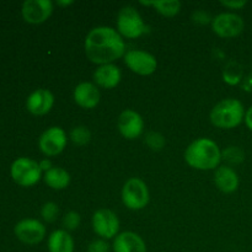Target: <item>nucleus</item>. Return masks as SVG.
I'll return each instance as SVG.
<instances>
[{
  "instance_id": "9b49d317",
  "label": "nucleus",
  "mask_w": 252,
  "mask_h": 252,
  "mask_svg": "<svg viewBox=\"0 0 252 252\" xmlns=\"http://www.w3.org/2000/svg\"><path fill=\"white\" fill-rule=\"evenodd\" d=\"M15 236L26 245H37L46 238L47 229L38 219L26 218L20 220L14 228Z\"/></svg>"
},
{
  "instance_id": "2f4dec72",
  "label": "nucleus",
  "mask_w": 252,
  "mask_h": 252,
  "mask_svg": "<svg viewBox=\"0 0 252 252\" xmlns=\"http://www.w3.org/2000/svg\"><path fill=\"white\" fill-rule=\"evenodd\" d=\"M244 122H245L246 127L249 128V129L252 132V106L246 110V113H245V120H244Z\"/></svg>"
},
{
  "instance_id": "6ab92c4d",
  "label": "nucleus",
  "mask_w": 252,
  "mask_h": 252,
  "mask_svg": "<svg viewBox=\"0 0 252 252\" xmlns=\"http://www.w3.org/2000/svg\"><path fill=\"white\" fill-rule=\"evenodd\" d=\"M48 252H74L75 244L70 233L64 229L52 231L47 240Z\"/></svg>"
},
{
  "instance_id": "a211bd4d",
  "label": "nucleus",
  "mask_w": 252,
  "mask_h": 252,
  "mask_svg": "<svg viewBox=\"0 0 252 252\" xmlns=\"http://www.w3.org/2000/svg\"><path fill=\"white\" fill-rule=\"evenodd\" d=\"M214 184L223 193H233L239 189L240 179L234 167L224 164L214 170Z\"/></svg>"
},
{
  "instance_id": "2eb2a0df",
  "label": "nucleus",
  "mask_w": 252,
  "mask_h": 252,
  "mask_svg": "<svg viewBox=\"0 0 252 252\" xmlns=\"http://www.w3.org/2000/svg\"><path fill=\"white\" fill-rule=\"evenodd\" d=\"M54 106V95L48 89H36L26 98V108L33 116H44Z\"/></svg>"
},
{
  "instance_id": "c756f323",
  "label": "nucleus",
  "mask_w": 252,
  "mask_h": 252,
  "mask_svg": "<svg viewBox=\"0 0 252 252\" xmlns=\"http://www.w3.org/2000/svg\"><path fill=\"white\" fill-rule=\"evenodd\" d=\"M221 6L229 10H241L243 7L246 6L248 1L246 0H225V1H220Z\"/></svg>"
},
{
  "instance_id": "4be33fe9",
  "label": "nucleus",
  "mask_w": 252,
  "mask_h": 252,
  "mask_svg": "<svg viewBox=\"0 0 252 252\" xmlns=\"http://www.w3.org/2000/svg\"><path fill=\"white\" fill-rule=\"evenodd\" d=\"M221 160L226 162L225 165L231 167L235 166V165H240L245 160V152L240 147L230 145V147L221 150Z\"/></svg>"
},
{
  "instance_id": "a878e982",
  "label": "nucleus",
  "mask_w": 252,
  "mask_h": 252,
  "mask_svg": "<svg viewBox=\"0 0 252 252\" xmlns=\"http://www.w3.org/2000/svg\"><path fill=\"white\" fill-rule=\"evenodd\" d=\"M59 214V207L56 202H46L41 208V217L47 223H53L57 220Z\"/></svg>"
},
{
  "instance_id": "f8f14e48",
  "label": "nucleus",
  "mask_w": 252,
  "mask_h": 252,
  "mask_svg": "<svg viewBox=\"0 0 252 252\" xmlns=\"http://www.w3.org/2000/svg\"><path fill=\"white\" fill-rule=\"evenodd\" d=\"M144 120L134 110L122 111L118 116L117 129L120 134L127 140H135L144 133Z\"/></svg>"
},
{
  "instance_id": "20e7f679",
  "label": "nucleus",
  "mask_w": 252,
  "mask_h": 252,
  "mask_svg": "<svg viewBox=\"0 0 252 252\" xmlns=\"http://www.w3.org/2000/svg\"><path fill=\"white\" fill-rule=\"evenodd\" d=\"M116 30L123 38L137 39L147 33L148 27L139 11L132 5H126L118 11Z\"/></svg>"
},
{
  "instance_id": "7c9ffc66",
  "label": "nucleus",
  "mask_w": 252,
  "mask_h": 252,
  "mask_svg": "<svg viewBox=\"0 0 252 252\" xmlns=\"http://www.w3.org/2000/svg\"><path fill=\"white\" fill-rule=\"evenodd\" d=\"M38 164H39V167H41V170H42V172H43V174H44V172L49 171V170L53 167V164H52V161L48 159V158H47V159H42L41 161L38 162Z\"/></svg>"
},
{
  "instance_id": "423d86ee",
  "label": "nucleus",
  "mask_w": 252,
  "mask_h": 252,
  "mask_svg": "<svg viewBox=\"0 0 252 252\" xmlns=\"http://www.w3.org/2000/svg\"><path fill=\"white\" fill-rule=\"evenodd\" d=\"M10 175L12 180L21 187H32L43 179V172L39 167L38 161L31 158H17L10 167Z\"/></svg>"
},
{
  "instance_id": "473e14b6",
  "label": "nucleus",
  "mask_w": 252,
  "mask_h": 252,
  "mask_svg": "<svg viewBox=\"0 0 252 252\" xmlns=\"http://www.w3.org/2000/svg\"><path fill=\"white\" fill-rule=\"evenodd\" d=\"M73 4H74L73 0H58V1H57V5L61 7L70 6V5H73Z\"/></svg>"
},
{
  "instance_id": "f03ea898",
  "label": "nucleus",
  "mask_w": 252,
  "mask_h": 252,
  "mask_svg": "<svg viewBox=\"0 0 252 252\" xmlns=\"http://www.w3.org/2000/svg\"><path fill=\"white\" fill-rule=\"evenodd\" d=\"M185 161L192 169L211 171L220 166L221 149L209 138H197L185 150Z\"/></svg>"
},
{
  "instance_id": "393cba45",
  "label": "nucleus",
  "mask_w": 252,
  "mask_h": 252,
  "mask_svg": "<svg viewBox=\"0 0 252 252\" xmlns=\"http://www.w3.org/2000/svg\"><path fill=\"white\" fill-rule=\"evenodd\" d=\"M145 144L149 147V149L154 150V152H160L164 149L165 144H166V139L164 135L159 132H149L145 135Z\"/></svg>"
},
{
  "instance_id": "9d476101",
  "label": "nucleus",
  "mask_w": 252,
  "mask_h": 252,
  "mask_svg": "<svg viewBox=\"0 0 252 252\" xmlns=\"http://www.w3.org/2000/svg\"><path fill=\"white\" fill-rule=\"evenodd\" d=\"M123 59L127 68L137 75L149 76L158 69V61L154 54L143 49H129Z\"/></svg>"
},
{
  "instance_id": "1a4fd4ad",
  "label": "nucleus",
  "mask_w": 252,
  "mask_h": 252,
  "mask_svg": "<svg viewBox=\"0 0 252 252\" xmlns=\"http://www.w3.org/2000/svg\"><path fill=\"white\" fill-rule=\"evenodd\" d=\"M69 137L65 130L58 126L47 128L38 138V148L47 158L57 157L64 152L68 144Z\"/></svg>"
},
{
  "instance_id": "0eeeda50",
  "label": "nucleus",
  "mask_w": 252,
  "mask_h": 252,
  "mask_svg": "<svg viewBox=\"0 0 252 252\" xmlns=\"http://www.w3.org/2000/svg\"><path fill=\"white\" fill-rule=\"evenodd\" d=\"M212 30L220 38H235L245 30V21L233 11L220 12L212 20Z\"/></svg>"
},
{
  "instance_id": "4468645a",
  "label": "nucleus",
  "mask_w": 252,
  "mask_h": 252,
  "mask_svg": "<svg viewBox=\"0 0 252 252\" xmlns=\"http://www.w3.org/2000/svg\"><path fill=\"white\" fill-rule=\"evenodd\" d=\"M74 102L84 110H93L100 103V88L91 81L78 84L73 91Z\"/></svg>"
},
{
  "instance_id": "f257e3e1",
  "label": "nucleus",
  "mask_w": 252,
  "mask_h": 252,
  "mask_svg": "<svg viewBox=\"0 0 252 252\" xmlns=\"http://www.w3.org/2000/svg\"><path fill=\"white\" fill-rule=\"evenodd\" d=\"M85 56L96 65L112 64L127 53L125 38L111 26H96L88 32L84 41Z\"/></svg>"
},
{
  "instance_id": "cd10ccee",
  "label": "nucleus",
  "mask_w": 252,
  "mask_h": 252,
  "mask_svg": "<svg viewBox=\"0 0 252 252\" xmlns=\"http://www.w3.org/2000/svg\"><path fill=\"white\" fill-rule=\"evenodd\" d=\"M112 245L107 243V240L103 239H95L88 245V252H110Z\"/></svg>"
},
{
  "instance_id": "f3484780",
  "label": "nucleus",
  "mask_w": 252,
  "mask_h": 252,
  "mask_svg": "<svg viewBox=\"0 0 252 252\" xmlns=\"http://www.w3.org/2000/svg\"><path fill=\"white\" fill-rule=\"evenodd\" d=\"M113 252H147V244L134 231H122L112 243Z\"/></svg>"
},
{
  "instance_id": "b1692460",
  "label": "nucleus",
  "mask_w": 252,
  "mask_h": 252,
  "mask_svg": "<svg viewBox=\"0 0 252 252\" xmlns=\"http://www.w3.org/2000/svg\"><path fill=\"white\" fill-rule=\"evenodd\" d=\"M69 140L76 147H85L91 140V132L85 126H76L69 133Z\"/></svg>"
},
{
  "instance_id": "dca6fc26",
  "label": "nucleus",
  "mask_w": 252,
  "mask_h": 252,
  "mask_svg": "<svg viewBox=\"0 0 252 252\" xmlns=\"http://www.w3.org/2000/svg\"><path fill=\"white\" fill-rule=\"evenodd\" d=\"M93 78L94 84H96L98 88L112 90V89L117 88L118 84L122 80V71H121L120 66L116 65L115 63L103 64L95 69Z\"/></svg>"
},
{
  "instance_id": "aec40b11",
  "label": "nucleus",
  "mask_w": 252,
  "mask_h": 252,
  "mask_svg": "<svg viewBox=\"0 0 252 252\" xmlns=\"http://www.w3.org/2000/svg\"><path fill=\"white\" fill-rule=\"evenodd\" d=\"M43 181L49 189L62 191L70 185V174L63 167L53 166L49 171L44 172Z\"/></svg>"
},
{
  "instance_id": "5701e85b",
  "label": "nucleus",
  "mask_w": 252,
  "mask_h": 252,
  "mask_svg": "<svg viewBox=\"0 0 252 252\" xmlns=\"http://www.w3.org/2000/svg\"><path fill=\"white\" fill-rule=\"evenodd\" d=\"M223 80L228 85H238L243 80V68L236 62H230L226 64V66L223 70Z\"/></svg>"
},
{
  "instance_id": "412c9836",
  "label": "nucleus",
  "mask_w": 252,
  "mask_h": 252,
  "mask_svg": "<svg viewBox=\"0 0 252 252\" xmlns=\"http://www.w3.org/2000/svg\"><path fill=\"white\" fill-rule=\"evenodd\" d=\"M181 2L179 0H162L157 1L153 0V9L164 17H174L181 11Z\"/></svg>"
},
{
  "instance_id": "39448f33",
  "label": "nucleus",
  "mask_w": 252,
  "mask_h": 252,
  "mask_svg": "<svg viewBox=\"0 0 252 252\" xmlns=\"http://www.w3.org/2000/svg\"><path fill=\"white\" fill-rule=\"evenodd\" d=\"M121 198L126 208L130 211H142L149 204L150 192L142 179L130 177L123 185Z\"/></svg>"
},
{
  "instance_id": "7ed1b4c3",
  "label": "nucleus",
  "mask_w": 252,
  "mask_h": 252,
  "mask_svg": "<svg viewBox=\"0 0 252 252\" xmlns=\"http://www.w3.org/2000/svg\"><path fill=\"white\" fill-rule=\"evenodd\" d=\"M245 107L238 98L228 97L219 101L211 110L209 120L219 129H234L245 120Z\"/></svg>"
},
{
  "instance_id": "6e6552de",
  "label": "nucleus",
  "mask_w": 252,
  "mask_h": 252,
  "mask_svg": "<svg viewBox=\"0 0 252 252\" xmlns=\"http://www.w3.org/2000/svg\"><path fill=\"white\" fill-rule=\"evenodd\" d=\"M91 225H93L94 233L103 240L115 239L120 234V219H118L117 214L111 209H97L93 214Z\"/></svg>"
},
{
  "instance_id": "bb28decb",
  "label": "nucleus",
  "mask_w": 252,
  "mask_h": 252,
  "mask_svg": "<svg viewBox=\"0 0 252 252\" xmlns=\"http://www.w3.org/2000/svg\"><path fill=\"white\" fill-rule=\"evenodd\" d=\"M81 217L78 212L70 211L68 213L64 214L63 219H62V224H63L64 230L66 231H74L80 226Z\"/></svg>"
},
{
  "instance_id": "ddd939ff",
  "label": "nucleus",
  "mask_w": 252,
  "mask_h": 252,
  "mask_svg": "<svg viewBox=\"0 0 252 252\" xmlns=\"http://www.w3.org/2000/svg\"><path fill=\"white\" fill-rule=\"evenodd\" d=\"M54 11V2L51 0H26L21 6V15L26 22L39 25L46 22Z\"/></svg>"
},
{
  "instance_id": "c85d7f7f",
  "label": "nucleus",
  "mask_w": 252,
  "mask_h": 252,
  "mask_svg": "<svg viewBox=\"0 0 252 252\" xmlns=\"http://www.w3.org/2000/svg\"><path fill=\"white\" fill-rule=\"evenodd\" d=\"M192 20H193V22H196L198 25H207L212 24L213 17H211V15L204 11V10H197V11H194L192 14Z\"/></svg>"
}]
</instances>
